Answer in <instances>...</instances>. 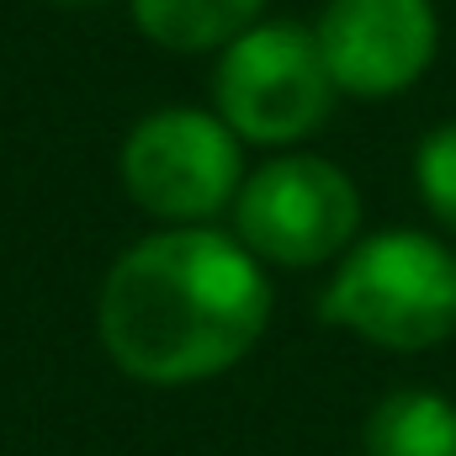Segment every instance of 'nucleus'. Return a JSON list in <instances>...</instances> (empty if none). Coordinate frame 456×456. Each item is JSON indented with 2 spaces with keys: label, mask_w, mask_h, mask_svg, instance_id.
I'll list each match as a JSON object with an SVG mask.
<instances>
[{
  "label": "nucleus",
  "mask_w": 456,
  "mask_h": 456,
  "mask_svg": "<svg viewBox=\"0 0 456 456\" xmlns=\"http://www.w3.org/2000/svg\"><path fill=\"white\" fill-rule=\"evenodd\" d=\"M366 456H456V403L425 387L387 393L366 419Z\"/></svg>",
  "instance_id": "nucleus-8"
},
{
  "label": "nucleus",
  "mask_w": 456,
  "mask_h": 456,
  "mask_svg": "<svg viewBox=\"0 0 456 456\" xmlns=\"http://www.w3.org/2000/svg\"><path fill=\"white\" fill-rule=\"evenodd\" d=\"M53 5H96V0H53Z\"/></svg>",
  "instance_id": "nucleus-10"
},
{
  "label": "nucleus",
  "mask_w": 456,
  "mask_h": 456,
  "mask_svg": "<svg viewBox=\"0 0 456 456\" xmlns=\"http://www.w3.org/2000/svg\"><path fill=\"white\" fill-rule=\"evenodd\" d=\"M361 228V191L319 154H281L244 175L233 197V239L271 265H324Z\"/></svg>",
  "instance_id": "nucleus-5"
},
{
  "label": "nucleus",
  "mask_w": 456,
  "mask_h": 456,
  "mask_svg": "<svg viewBox=\"0 0 456 456\" xmlns=\"http://www.w3.org/2000/svg\"><path fill=\"white\" fill-rule=\"evenodd\" d=\"M213 96H218V117L244 143L281 149L319 133L340 91L308 27L255 21L224 48Z\"/></svg>",
  "instance_id": "nucleus-4"
},
{
  "label": "nucleus",
  "mask_w": 456,
  "mask_h": 456,
  "mask_svg": "<svg viewBox=\"0 0 456 456\" xmlns=\"http://www.w3.org/2000/svg\"><path fill=\"white\" fill-rule=\"evenodd\" d=\"M271 319L260 260L208 224L159 228L122 249L102 281L96 330L117 366L149 387H191L239 366Z\"/></svg>",
  "instance_id": "nucleus-1"
},
{
  "label": "nucleus",
  "mask_w": 456,
  "mask_h": 456,
  "mask_svg": "<svg viewBox=\"0 0 456 456\" xmlns=\"http://www.w3.org/2000/svg\"><path fill=\"white\" fill-rule=\"evenodd\" d=\"M117 170L149 218L191 228L233 208L244 186V138L218 112L159 107L127 127Z\"/></svg>",
  "instance_id": "nucleus-3"
},
{
  "label": "nucleus",
  "mask_w": 456,
  "mask_h": 456,
  "mask_svg": "<svg viewBox=\"0 0 456 456\" xmlns=\"http://www.w3.org/2000/svg\"><path fill=\"white\" fill-rule=\"evenodd\" d=\"M414 186H419L425 208L456 233V122H441L436 133H425V143L414 154Z\"/></svg>",
  "instance_id": "nucleus-9"
},
{
  "label": "nucleus",
  "mask_w": 456,
  "mask_h": 456,
  "mask_svg": "<svg viewBox=\"0 0 456 456\" xmlns=\"http://www.w3.org/2000/svg\"><path fill=\"white\" fill-rule=\"evenodd\" d=\"M260 5L265 0H133V21L170 53H208L249 32L260 21Z\"/></svg>",
  "instance_id": "nucleus-7"
},
{
  "label": "nucleus",
  "mask_w": 456,
  "mask_h": 456,
  "mask_svg": "<svg viewBox=\"0 0 456 456\" xmlns=\"http://www.w3.org/2000/svg\"><path fill=\"white\" fill-rule=\"evenodd\" d=\"M314 37L335 91L387 102L430 69L441 48V21L430 0H330Z\"/></svg>",
  "instance_id": "nucleus-6"
},
{
  "label": "nucleus",
  "mask_w": 456,
  "mask_h": 456,
  "mask_svg": "<svg viewBox=\"0 0 456 456\" xmlns=\"http://www.w3.org/2000/svg\"><path fill=\"white\" fill-rule=\"evenodd\" d=\"M319 314L382 350H430L456 330V255L414 228L345 249Z\"/></svg>",
  "instance_id": "nucleus-2"
}]
</instances>
